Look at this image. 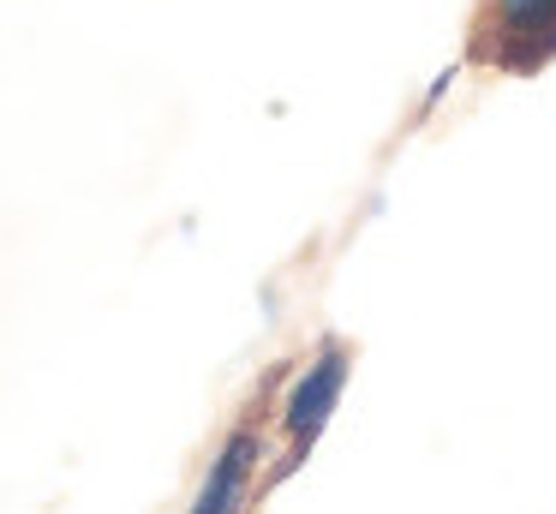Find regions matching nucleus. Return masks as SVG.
Wrapping results in <instances>:
<instances>
[{"label":"nucleus","mask_w":556,"mask_h":514,"mask_svg":"<svg viewBox=\"0 0 556 514\" xmlns=\"http://www.w3.org/2000/svg\"><path fill=\"white\" fill-rule=\"evenodd\" d=\"M252 466H257V437H252V430H240V437L222 449V461L210 466V478H204V490H198V509L192 514H240Z\"/></svg>","instance_id":"obj_3"},{"label":"nucleus","mask_w":556,"mask_h":514,"mask_svg":"<svg viewBox=\"0 0 556 514\" xmlns=\"http://www.w3.org/2000/svg\"><path fill=\"white\" fill-rule=\"evenodd\" d=\"M341 383H348V347L329 341L324 353H317V365H305V377H300V389L288 394V406H281V430H288L293 454L324 430V418H329V406H336Z\"/></svg>","instance_id":"obj_2"},{"label":"nucleus","mask_w":556,"mask_h":514,"mask_svg":"<svg viewBox=\"0 0 556 514\" xmlns=\"http://www.w3.org/2000/svg\"><path fill=\"white\" fill-rule=\"evenodd\" d=\"M556 54V0H479L467 60L491 72H532Z\"/></svg>","instance_id":"obj_1"}]
</instances>
